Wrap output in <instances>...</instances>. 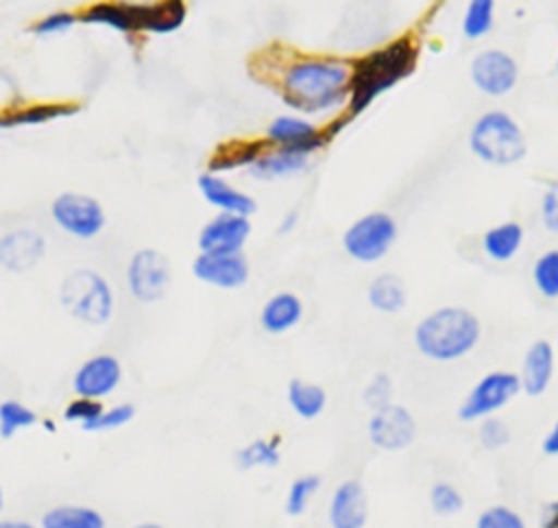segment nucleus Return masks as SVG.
<instances>
[{"mask_svg":"<svg viewBox=\"0 0 558 528\" xmlns=\"http://www.w3.org/2000/svg\"><path fill=\"white\" fill-rule=\"evenodd\" d=\"M397 240V223L386 212H368L353 220L342 233L349 257L362 264L379 262Z\"/></svg>","mask_w":558,"mask_h":528,"instance_id":"6","label":"nucleus"},{"mask_svg":"<svg viewBox=\"0 0 558 528\" xmlns=\"http://www.w3.org/2000/svg\"><path fill=\"white\" fill-rule=\"evenodd\" d=\"M418 59V48L412 37H397L351 65V83H349V116L364 113L381 94L397 87L403 79H408Z\"/></svg>","mask_w":558,"mask_h":528,"instance_id":"2","label":"nucleus"},{"mask_svg":"<svg viewBox=\"0 0 558 528\" xmlns=\"http://www.w3.org/2000/svg\"><path fill=\"white\" fill-rule=\"evenodd\" d=\"M351 65L329 57L292 61L281 76L283 103L303 113H320L347 103Z\"/></svg>","mask_w":558,"mask_h":528,"instance_id":"1","label":"nucleus"},{"mask_svg":"<svg viewBox=\"0 0 558 528\" xmlns=\"http://www.w3.org/2000/svg\"><path fill=\"white\" fill-rule=\"evenodd\" d=\"M497 0H469L462 15V35L466 39H482L495 24Z\"/></svg>","mask_w":558,"mask_h":528,"instance_id":"29","label":"nucleus"},{"mask_svg":"<svg viewBox=\"0 0 558 528\" xmlns=\"http://www.w3.org/2000/svg\"><path fill=\"white\" fill-rule=\"evenodd\" d=\"M541 220L547 231L558 233V179L547 183L541 196Z\"/></svg>","mask_w":558,"mask_h":528,"instance_id":"42","label":"nucleus"},{"mask_svg":"<svg viewBox=\"0 0 558 528\" xmlns=\"http://www.w3.org/2000/svg\"><path fill=\"white\" fill-rule=\"evenodd\" d=\"M262 151H264L262 142H231V144L222 146L220 151H216V155L209 164V170L220 172V170H229V168H238V166H248Z\"/></svg>","mask_w":558,"mask_h":528,"instance_id":"30","label":"nucleus"},{"mask_svg":"<svg viewBox=\"0 0 558 528\" xmlns=\"http://www.w3.org/2000/svg\"><path fill=\"white\" fill-rule=\"evenodd\" d=\"M288 404L296 417L316 419L327 406V393L314 382L294 377L288 384Z\"/></svg>","mask_w":558,"mask_h":528,"instance_id":"27","label":"nucleus"},{"mask_svg":"<svg viewBox=\"0 0 558 528\" xmlns=\"http://www.w3.org/2000/svg\"><path fill=\"white\" fill-rule=\"evenodd\" d=\"M251 236L248 216L222 214L218 212L209 218L198 231V251L201 253H242Z\"/></svg>","mask_w":558,"mask_h":528,"instance_id":"13","label":"nucleus"},{"mask_svg":"<svg viewBox=\"0 0 558 528\" xmlns=\"http://www.w3.org/2000/svg\"><path fill=\"white\" fill-rule=\"evenodd\" d=\"M519 375V384L521 391L527 393L530 397H538L543 395L554 377V347L547 340H534L525 356H523V364H521V373Z\"/></svg>","mask_w":558,"mask_h":528,"instance_id":"19","label":"nucleus"},{"mask_svg":"<svg viewBox=\"0 0 558 528\" xmlns=\"http://www.w3.org/2000/svg\"><path fill=\"white\" fill-rule=\"evenodd\" d=\"M170 284V262L157 249H140L126 264V288L140 303L159 301Z\"/></svg>","mask_w":558,"mask_h":528,"instance_id":"9","label":"nucleus"},{"mask_svg":"<svg viewBox=\"0 0 558 528\" xmlns=\"http://www.w3.org/2000/svg\"><path fill=\"white\" fill-rule=\"evenodd\" d=\"M556 74H558V59H556Z\"/></svg>","mask_w":558,"mask_h":528,"instance_id":"49","label":"nucleus"},{"mask_svg":"<svg viewBox=\"0 0 558 528\" xmlns=\"http://www.w3.org/2000/svg\"><path fill=\"white\" fill-rule=\"evenodd\" d=\"M475 528H527V526L514 508L506 504H493L477 515Z\"/></svg>","mask_w":558,"mask_h":528,"instance_id":"37","label":"nucleus"},{"mask_svg":"<svg viewBox=\"0 0 558 528\" xmlns=\"http://www.w3.org/2000/svg\"><path fill=\"white\" fill-rule=\"evenodd\" d=\"M78 22L131 35L142 31V7L129 2H96L78 13Z\"/></svg>","mask_w":558,"mask_h":528,"instance_id":"20","label":"nucleus"},{"mask_svg":"<svg viewBox=\"0 0 558 528\" xmlns=\"http://www.w3.org/2000/svg\"><path fill=\"white\" fill-rule=\"evenodd\" d=\"M135 417L133 404H118L111 408H102V412L85 428L89 432H105V430H118L126 425Z\"/></svg>","mask_w":558,"mask_h":528,"instance_id":"38","label":"nucleus"},{"mask_svg":"<svg viewBox=\"0 0 558 528\" xmlns=\"http://www.w3.org/2000/svg\"><path fill=\"white\" fill-rule=\"evenodd\" d=\"M59 299L70 316L87 325H105L116 308L109 281L94 268H76L68 273L61 281Z\"/></svg>","mask_w":558,"mask_h":528,"instance_id":"5","label":"nucleus"},{"mask_svg":"<svg viewBox=\"0 0 558 528\" xmlns=\"http://www.w3.org/2000/svg\"><path fill=\"white\" fill-rule=\"evenodd\" d=\"M196 188L207 205L222 214H240L251 216L257 209V203L251 194L233 188L227 179H222L218 172L205 170L196 179Z\"/></svg>","mask_w":558,"mask_h":528,"instance_id":"17","label":"nucleus"},{"mask_svg":"<svg viewBox=\"0 0 558 528\" xmlns=\"http://www.w3.org/2000/svg\"><path fill=\"white\" fill-rule=\"evenodd\" d=\"M133 528H163L161 524H155V521H144V524H137Z\"/></svg>","mask_w":558,"mask_h":528,"instance_id":"47","label":"nucleus"},{"mask_svg":"<svg viewBox=\"0 0 558 528\" xmlns=\"http://www.w3.org/2000/svg\"><path fill=\"white\" fill-rule=\"evenodd\" d=\"M187 17L185 0H157L142 4V31L153 35H168L183 26Z\"/></svg>","mask_w":558,"mask_h":528,"instance_id":"23","label":"nucleus"},{"mask_svg":"<svg viewBox=\"0 0 558 528\" xmlns=\"http://www.w3.org/2000/svg\"><path fill=\"white\" fill-rule=\"evenodd\" d=\"M303 319V301L290 290L275 292L259 310V325L266 334H286Z\"/></svg>","mask_w":558,"mask_h":528,"instance_id":"21","label":"nucleus"},{"mask_svg":"<svg viewBox=\"0 0 558 528\" xmlns=\"http://www.w3.org/2000/svg\"><path fill=\"white\" fill-rule=\"evenodd\" d=\"M76 24H78V13L59 9V11H50V13L41 15V17L33 24L31 33H35L37 37H54V35H65V33L72 31Z\"/></svg>","mask_w":558,"mask_h":528,"instance_id":"36","label":"nucleus"},{"mask_svg":"<svg viewBox=\"0 0 558 528\" xmlns=\"http://www.w3.org/2000/svg\"><path fill=\"white\" fill-rule=\"evenodd\" d=\"M368 439L375 447L386 449V452H399L412 445L414 434H416V421L399 404H386L377 410H373L368 425H366Z\"/></svg>","mask_w":558,"mask_h":528,"instance_id":"11","label":"nucleus"},{"mask_svg":"<svg viewBox=\"0 0 558 528\" xmlns=\"http://www.w3.org/2000/svg\"><path fill=\"white\" fill-rule=\"evenodd\" d=\"M102 412V404L98 399H87V397H76L63 408V419L81 423L85 430L98 415Z\"/></svg>","mask_w":558,"mask_h":528,"instance_id":"40","label":"nucleus"},{"mask_svg":"<svg viewBox=\"0 0 558 528\" xmlns=\"http://www.w3.org/2000/svg\"><path fill=\"white\" fill-rule=\"evenodd\" d=\"M327 133L320 131L314 122L299 116H277L266 127V140L275 148L292 151L312 157L327 142Z\"/></svg>","mask_w":558,"mask_h":528,"instance_id":"12","label":"nucleus"},{"mask_svg":"<svg viewBox=\"0 0 558 528\" xmlns=\"http://www.w3.org/2000/svg\"><path fill=\"white\" fill-rule=\"evenodd\" d=\"M471 153L490 166H512L527 153L521 124L504 109L484 111L469 131Z\"/></svg>","mask_w":558,"mask_h":528,"instance_id":"4","label":"nucleus"},{"mask_svg":"<svg viewBox=\"0 0 558 528\" xmlns=\"http://www.w3.org/2000/svg\"><path fill=\"white\" fill-rule=\"evenodd\" d=\"M0 528H37L24 519H0Z\"/></svg>","mask_w":558,"mask_h":528,"instance_id":"46","label":"nucleus"},{"mask_svg":"<svg viewBox=\"0 0 558 528\" xmlns=\"http://www.w3.org/2000/svg\"><path fill=\"white\" fill-rule=\"evenodd\" d=\"M74 107H61V105H37V107H24L0 116V127H31L41 124L54 118H61L65 113H74Z\"/></svg>","mask_w":558,"mask_h":528,"instance_id":"31","label":"nucleus"},{"mask_svg":"<svg viewBox=\"0 0 558 528\" xmlns=\"http://www.w3.org/2000/svg\"><path fill=\"white\" fill-rule=\"evenodd\" d=\"M50 216L54 225L76 240L96 238L105 225L107 214L100 201L85 192H61L50 203Z\"/></svg>","mask_w":558,"mask_h":528,"instance_id":"7","label":"nucleus"},{"mask_svg":"<svg viewBox=\"0 0 558 528\" xmlns=\"http://www.w3.org/2000/svg\"><path fill=\"white\" fill-rule=\"evenodd\" d=\"M366 299L377 312L395 314L405 308V286L397 275L381 273L368 284Z\"/></svg>","mask_w":558,"mask_h":528,"instance_id":"26","label":"nucleus"},{"mask_svg":"<svg viewBox=\"0 0 558 528\" xmlns=\"http://www.w3.org/2000/svg\"><path fill=\"white\" fill-rule=\"evenodd\" d=\"M471 83L486 96H506L519 83L517 59L499 48L480 50L469 65Z\"/></svg>","mask_w":558,"mask_h":528,"instance_id":"10","label":"nucleus"},{"mask_svg":"<svg viewBox=\"0 0 558 528\" xmlns=\"http://www.w3.org/2000/svg\"><path fill=\"white\" fill-rule=\"evenodd\" d=\"M307 161H310L307 155L272 146L270 151L264 148L246 168H248L251 177L270 181V179L288 177V175H294V172L303 170L307 166Z\"/></svg>","mask_w":558,"mask_h":528,"instance_id":"22","label":"nucleus"},{"mask_svg":"<svg viewBox=\"0 0 558 528\" xmlns=\"http://www.w3.org/2000/svg\"><path fill=\"white\" fill-rule=\"evenodd\" d=\"M429 506L436 515L451 517L462 511V493L451 482H434L429 489Z\"/></svg>","mask_w":558,"mask_h":528,"instance_id":"35","label":"nucleus"},{"mask_svg":"<svg viewBox=\"0 0 558 528\" xmlns=\"http://www.w3.org/2000/svg\"><path fill=\"white\" fill-rule=\"evenodd\" d=\"M532 279L545 299H558V249H549L536 257Z\"/></svg>","mask_w":558,"mask_h":528,"instance_id":"33","label":"nucleus"},{"mask_svg":"<svg viewBox=\"0 0 558 528\" xmlns=\"http://www.w3.org/2000/svg\"><path fill=\"white\" fill-rule=\"evenodd\" d=\"M390 393H392V382L386 373H375L371 377V382L366 384L364 393H362V399L364 404L371 408V410H377L386 404H390Z\"/></svg>","mask_w":558,"mask_h":528,"instance_id":"41","label":"nucleus"},{"mask_svg":"<svg viewBox=\"0 0 558 528\" xmlns=\"http://www.w3.org/2000/svg\"><path fill=\"white\" fill-rule=\"evenodd\" d=\"M482 336L480 319L460 305H445L418 321L414 345L421 356L434 362H456L469 356Z\"/></svg>","mask_w":558,"mask_h":528,"instance_id":"3","label":"nucleus"},{"mask_svg":"<svg viewBox=\"0 0 558 528\" xmlns=\"http://www.w3.org/2000/svg\"><path fill=\"white\" fill-rule=\"evenodd\" d=\"M46 253V240L39 231L20 227L0 236V266L11 273H24L39 264Z\"/></svg>","mask_w":558,"mask_h":528,"instance_id":"16","label":"nucleus"},{"mask_svg":"<svg viewBox=\"0 0 558 528\" xmlns=\"http://www.w3.org/2000/svg\"><path fill=\"white\" fill-rule=\"evenodd\" d=\"M294 225H296V212L286 214V216H283V220H281V225H279V233H288V231H292V229H294Z\"/></svg>","mask_w":558,"mask_h":528,"instance_id":"45","label":"nucleus"},{"mask_svg":"<svg viewBox=\"0 0 558 528\" xmlns=\"http://www.w3.org/2000/svg\"><path fill=\"white\" fill-rule=\"evenodd\" d=\"M523 244V227L517 220L493 225L482 236V249L493 262L512 260Z\"/></svg>","mask_w":558,"mask_h":528,"instance_id":"24","label":"nucleus"},{"mask_svg":"<svg viewBox=\"0 0 558 528\" xmlns=\"http://www.w3.org/2000/svg\"><path fill=\"white\" fill-rule=\"evenodd\" d=\"M480 443L486 449H499L510 441V430L499 417H484L480 419V430H477Z\"/></svg>","mask_w":558,"mask_h":528,"instance_id":"39","label":"nucleus"},{"mask_svg":"<svg viewBox=\"0 0 558 528\" xmlns=\"http://www.w3.org/2000/svg\"><path fill=\"white\" fill-rule=\"evenodd\" d=\"M320 487V478L316 473H305V476H299L292 480L288 493H286V502H283V508L290 517H299L307 511L312 497L316 495Z\"/></svg>","mask_w":558,"mask_h":528,"instance_id":"34","label":"nucleus"},{"mask_svg":"<svg viewBox=\"0 0 558 528\" xmlns=\"http://www.w3.org/2000/svg\"><path fill=\"white\" fill-rule=\"evenodd\" d=\"M248 262L242 253H198L192 262V275L214 288L235 290L248 281Z\"/></svg>","mask_w":558,"mask_h":528,"instance_id":"14","label":"nucleus"},{"mask_svg":"<svg viewBox=\"0 0 558 528\" xmlns=\"http://www.w3.org/2000/svg\"><path fill=\"white\" fill-rule=\"evenodd\" d=\"M521 393L519 375L512 371H488L482 375L458 408V417L462 421H480L484 417L497 415L504 406H508Z\"/></svg>","mask_w":558,"mask_h":528,"instance_id":"8","label":"nucleus"},{"mask_svg":"<svg viewBox=\"0 0 558 528\" xmlns=\"http://www.w3.org/2000/svg\"><path fill=\"white\" fill-rule=\"evenodd\" d=\"M35 423H37V415L26 404L17 399L0 401V436L2 439H11L20 430H26Z\"/></svg>","mask_w":558,"mask_h":528,"instance_id":"32","label":"nucleus"},{"mask_svg":"<svg viewBox=\"0 0 558 528\" xmlns=\"http://www.w3.org/2000/svg\"><path fill=\"white\" fill-rule=\"evenodd\" d=\"M281 460L279 439H255L235 452V463L240 469H257V467H277Z\"/></svg>","mask_w":558,"mask_h":528,"instance_id":"28","label":"nucleus"},{"mask_svg":"<svg viewBox=\"0 0 558 528\" xmlns=\"http://www.w3.org/2000/svg\"><path fill=\"white\" fill-rule=\"evenodd\" d=\"M122 382V364L111 353H98L87 358L72 377V391L76 397L102 399L111 395Z\"/></svg>","mask_w":558,"mask_h":528,"instance_id":"15","label":"nucleus"},{"mask_svg":"<svg viewBox=\"0 0 558 528\" xmlns=\"http://www.w3.org/2000/svg\"><path fill=\"white\" fill-rule=\"evenodd\" d=\"M541 449H543V454H547V456H558V419L554 421L551 430L545 434V439H543V443H541Z\"/></svg>","mask_w":558,"mask_h":528,"instance_id":"43","label":"nucleus"},{"mask_svg":"<svg viewBox=\"0 0 558 528\" xmlns=\"http://www.w3.org/2000/svg\"><path fill=\"white\" fill-rule=\"evenodd\" d=\"M2 506H4V493H2V484H0V513H2Z\"/></svg>","mask_w":558,"mask_h":528,"instance_id":"48","label":"nucleus"},{"mask_svg":"<svg viewBox=\"0 0 558 528\" xmlns=\"http://www.w3.org/2000/svg\"><path fill=\"white\" fill-rule=\"evenodd\" d=\"M327 517L331 528H364L368 519L364 487L357 480L340 482L331 493Z\"/></svg>","mask_w":558,"mask_h":528,"instance_id":"18","label":"nucleus"},{"mask_svg":"<svg viewBox=\"0 0 558 528\" xmlns=\"http://www.w3.org/2000/svg\"><path fill=\"white\" fill-rule=\"evenodd\" d=\"M100 511L83 504H61L41 515L39 528H105Z\"/></svg>","mask_w":558,"mask_h":528,"instance_id":"25","label":"nucleus"},{"mask_svg":"<svg viewBox=\"0 0 558 528\" xmlns=\"http://www.w3.org/2000/svg\"><path fill=\"white\" fill-rule=\"evenodd\" d=\"M541 528H558V502L549 504L545 511V519Z\"/></svg>","mask_w":558,"mask_h":528,"instance_id":"44","label":"nucleus"}]
</instances>
